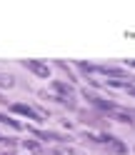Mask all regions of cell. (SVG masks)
I'll return each mask as SVG.
<instances>
[{"label": "cell", "instance_id": "obj_10", "mask_svg": "<svg viewBox=\"0 0 135 155\" xmlns=\"http://www.w3.org/2000/svg\"><path fill=\"white\" fill-rule=\"evenodd\" d=\"M128 65H133V68H135V60H130V63H128Z\"/></svg>", "mask_w": 135, "mask_h": 155}, {"label": "cell", "instance_id": "obj_4", "mask_svg": "<svg viewBox=\"0 0 135 155\" xmlns=\"http://www.w3.org/2000/svg\"><path fill=\"white\" fill-rule=\"evenodd\" d=\"M108 148H110L113 153H118V155H125V153H128V148H125L120 140H115V138H110V140H108Z\"/></svg>", "mask_w": 135, "mask_h": 155}, {"label": "cell", "instance_id": "obj_5", "mask_svg": "<svg viewBox=\"0 0 135 155\" xmlns=\"http://www.w3.org/2000/svg\"><path fill=\"white\" fill-rule=\"evenodd\" d=\"M0 123H5V125H10L13 130H23V125L18 123V120H13L10 115H5V113H0Z\"/></svg>", "mask_w": 135, "mask_h": 155}, {"label": "cell", "instance_id": "obj_3", "mask_svg": "<svg viewBox=\"0 0 135 155\" xmlns=\"http://www.w3.org/2000/svg\"><path fill=\"white\" fill-rule=\"evenodd\" d=\"M23 65L33 75H38V78H50V68H48L45 63H40V60H23Z\"/></svg>", "mask_w": 135, "mask_h": 155}, {"label": "cell", "instance_id": "obj_2", "mask_svg": "<svg viewBox=\"0 0 135 155\" xmlns=\"http://www.w3.org/2000/svg\"><path fill=\"white\" fill-rule=\"evenodd\" d=\"M10 110L18 113V115H25V118H30V120H35V123H43V118H45L43 113H38L35 108H30V105H25V103H13Z\"/></svg>", "mask_w": 135, "mask_h": 155}, {"label": "cell", "instance_id": "obj_1", "mask_svg": "<svg viewBox=\"0 0 135 155\" xmlns=\"http://www.w3.org/2000/svg\"><path fill=\"white\" fill-rule=\"evenodd\" d=\"M83 95H85V100H88V103H93L95 108H100V110H105V113L118 110V105H115L113 100H105V98H100V95H95V93H90V90H83Z\"/></svg>", "mask_w": 135, "mask_h": 155}, {"label": "cell", "instance_id": "obj_8", "mask_svg": "<svg viewBox=\"0 0 135 155\" xmlns=\"http://www.w3.org/2000/svg\"><path fill=\"white\" fill-rule=\"evenodd\" d=\"M0 143H3V145H15V140H10V138H3V135H0Z\"/></svg>", "mask_w": 135, "mask_h": 155}, {"label": "cell", "instance_id": "obj_7", "mask_svg": "<svg viewBox=\"0 0 135 155\" xmlns=\"http://www.w3.org/2000/svg\"><path fill=\"white\" fill-rule=\"evenodd\" d=\"M23 148H25V150H40V145H38L35 140H25V143H23Z\"/></svg>", "mask_w": 135, "mask_h": 155}, {"label": "cell", "instance_id": "obj_9", "mask_svg": "<svg viewBox=\"0 0 135 155\" xmlns=\"http://www.w3.org/2000/svg\"><path fill=\"white\" fill-rule=\"evenodd\" d=\"M125 90H128L130 95H135V85H128V88H125Z\"/></svg>", "mask_w": 135, "mask_h": 155}, {"label": "cell", "instance_id": "obj_6", "mask_svg": "<svg viewBox=\"0 0 135 155\" xmlns=\"http://www.w3.org/2000/svg\"><path fill=\"white\" fill-rule=\"evenodd\" d=\"M15 85V78L13 75H3L0 73V88H13Z\"/></svg>", "mask_w": 135, "mask_h": 155}]
</instances>
